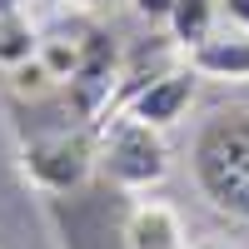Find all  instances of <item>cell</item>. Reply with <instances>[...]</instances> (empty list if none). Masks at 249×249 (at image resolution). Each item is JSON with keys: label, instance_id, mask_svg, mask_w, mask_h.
Instances as JSON below:
<instances>
[{"label": "cell", "instance_id": "1", "mask_svg": "<svg viewBox=\"0 0 249 249\" xmlns=\"http://www.w3.org/2000/svg\"><path fill=\"white\" fill-rule=\"evenodd\" d=\"M190 170L214 210L249 219V110H219L199 124L190 144Z\"/></svg>", "mask_w": 249, "mask_h": 249}, {"label": "cell", "instance_id": "2", "mask_svg": "<svg viewBox=\"0 0 249 249\" xmlns=\"http://www.w3.org/2000/svg\"><path fill=\"white\" fill-rule=\"evenodd\" d=\"M100 164H105L110 184L120 190H155V184L170 175V144H164V130L144 124L135 115H120L110 130H105V144H100Z\"/></svg>", "mask_w": 249, "mask_h": 249}, {"label": "cell", "instance_id": "3", "mask_svg": "<svg viewBox=\"0 0 249 249\" xmlns=\"http://www.w3.org/2000/svg\"><path fill=\"white\" fill-rule=\"evenodd\" d=\"M195 90H199V75H195L190 65L164 70V75L144 80V85L130 95L124 115H135V120H144V124H155V130H170V124H179L184 115H190Z\"/></svg>", "mask_w": 249, "mask_h": 249}, {"label": "cell", "instance_id": "4", "mask_svg": "<svg viewBox=\"0 0 249 249\" xmlns=\"http://www.w3.org/2000/svg\"><path fill=\"white\" fill-rule=\"evenodd\" d=\"M90 150H85V140H75V135H55V140H40L25 150V170L35 184H45V190H75L80 179L90 175Z\"/></svg>", "mask_w": 249, "mask_h": 249}, {"label": "cell", "instance_id": "5", "mask_svg": "<svg viewBox=\"0 0 249 249\" xmlns=\"http://www.w3.org/2000/svg\"><path fill=\"white\" fill-rule=\"evenodd\" d=\"M190 70L199 80H224V85H244L249 80V30L219 25L210 40L190 50Z\"/></svg>", "mask_w": 249, "mask_h": 249}, {"label": "cell", "instance_id": "6", "mask_svg": "<svg viewBox=\"0 0 249 249\" xmlns=\"http://www.w3.org/2000/svg\"><path fill=\"white\" fill-rule=\"evenodd\" d=\"M124 249H190L184 219L160 199H140L124 219Z\"/></svg>", "mask_w": 249, "mask_h": 249}, {"label": "cell", "instance_id": "7", "mask_svg": "<svg viewBox=\"0 0 249 249\" xmlns=\"http://www.w3.org/2000/svg\"><path fill=\"white\" fill-rule=\"evenodd\" d=\"M110 85H115V40L100 35V30H90L85 40H80V70L70 80V90L80 95L85 110H95Z\"/></svg>", "mask_w": 249, "mask_h": 249}, {"label": "cell", "instance_id": "8", "mask_svg": "<svg viewBox=\"0 0 249 249\" xmlns=\"http://www.w3.org/2000/svg\"><path fill=\"white\" fill-rule=\"evenodd\" d=\"M224 25V10H219V0H175V10L170 20H164V30H170V40L190 55L199 40H210L214 30Z\"/></svg>", "mask_w": 249, "mask_h": 249}, {"label": "cell", "instance_id": "9", "mask_svg": "<svg viewBox=\"0 0 249 249\" xmlns=\"http://www.w3.org/2000/svg\"><path fill=\"white\" fill-rule=\"evenodd\" d=\"M40 50V30H35V20L30 10H15V15H0V70H20V65H30Z\"/></svg>", "mask_w": 249, "mask_h": 249}, {"label": "cell", "instance_id": "10", "mask_svg": "<svg viewBox=\"0 0 249 249\" xmlns=\"http://www.w3.org/2000/svg\"><path fill=\"white\" fill-rule=\"evenodd\" d=\"M35 60L45 65V75L55 80V85H70L75 80V70H80V40H70V35H40V50H35Z\"/></svg>", "mask_w": 249, "mask_h": 249}, {"label": "cell", "instance_id": "11", "mask_svg": "<svg viewBox=\"0 0 249 249\" xmlns=\"http://www.w3.org/2000/svg\"><path fill=\"white\" fill-rule=\"evenodd\" d=\"M10 80H15V95H40V90H50V85H55V80L45 75V65H40V60H30V65L10 70Z\"/></svg>", "mask_w": 249, "mask_h": 249}, {"label": "cell", "instance_id": "12", "mask_svg": "<svg viewBox=\"0 0 249 249\" xmlns=\"http://www.w3.org/2000/svg\"><path fill=\"white\" fill-rule=\"evenodd\" d=\"M130 5H135V15L160 20V25H164V20H170V10H175V0H130Z\"/></svg>", "mask_w": 249, "mask_h": 249}, {"label": "cell", "instance_id": "13", "mask_svg": "<svg viewBox=\"0 0 249 249\" xmlns=\"http://www.w3.org/2000/svg\"><path fill=\"white\" fill-rule=\"evenodd\" d=\"M219 10H224V25L249 30V0H219Z\"/></svg>", "mask_w": 249, "mask_h": 249}, {"label": "cell", "instance_id": "14", "mask_svg": "<svg viewBox=\"0 0 249 249\" xmlns=\"http://www.w3.org/2000/svg\"><path fill=\"white\" fill-rule=\"evenodd\" d=\"M75 5H80V10H85V15H100V10H110V5H115V0H75Z\"/></svg>", "mask_w": 249, "mask_h": 249}, {"label": "cell", "instance_id": "15", "mask_svg": "<svg viewBox=\"0 0 249 249\" xmlns=\"http://www.w3.org/2000/svg\"><path fill=\"white\" fill-rule=\"evenodd\" d=\"M15 10H30V0H0V15H15Z\"/></svg>", "mask_w": 249, "mask_h": 249}, {"label": "cell", "instance_id": "16", "mask_svg": "<svg viewBox=\"0 0 249 249\" xmlns=\"http://www.w3.org/2000/svg\"><path fill=\"white\" fill-rule=\"evenodd\" d=\"M45 5H60V0H45Z\"/></svg>", "mask_w": 249, "mask_h": 249}, {"label": "cell", "instance_id": "17", "mask_svg": "<svg viewBox=\"0 0 249 249\" xmlns=\"http://www.w3.org/2000/svg\"><path fill=\"white\" fill-rule=\"evenodd\" d=\"M210 249H214V244H210Z\"/></svg>", "mask_w": 249, "mask_h": 249}]
</instances>
